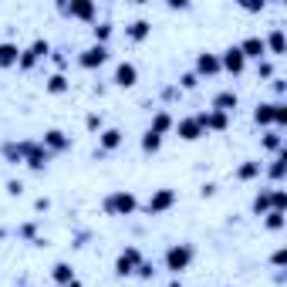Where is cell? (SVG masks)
I'll return each instance as SVG.
<instances>
[{"label":"cell","instance_id":"cell-1","mask_svg":"<svg viewBox=\"0 0 287 287\" xmlns=\"http://www.w3.org/2000/svg\"><path fill=\"white\" fill-rule=\"evenodd\" d=\"M135 206H139V203H135L132 193H115V196L105 200V210H108V213H122V216H125V213H132Z\"/></svg>","mask_w":287,"mask_h":287},{"label":"cell","instance_id":"cell-2","mask_svg":"<svg viewBox=\"0 0 287 287\" xmlns=\"http://www.w3.org/2000/svg\"><path fill=\"white\" fill-rule=\"evenodd\" d=\"M81 68H98V65H105L108 61V48L105 44H91V48H84L81 51Z\"/></svg>","mask_w":287,"mask_h":287},{"label":"cell","instance_id":"cell-3","mask_svg":"<svg viewBox=\"0 0 287 287\" xmlns=\"http://www.w3.org/2000/svg\"><path fill=\"white\" fill-rule=\"evenodd\" d=\"M189 257H193L189 247H169V250H166V264H169V270H176V274L189 264Z\"/></svg>","mask_w":287,"mask_h":287},{"label":"cell","instance_id":"cell-4","mask_svg":"<svg viewBox=\"0 0 287 287\" xmlns=\"http://www.w3.org/2000/svg\"><path fill=\"white\" fill-rule=\"evenodd\" d=\"M135 264H142V253H139L135 247H129V250H125L118 260H115V270L125 277V274H132V270H135Z\"/></svg>","mask_w":287,"mask_h":287},{"label":"cell","instance_id":"cell-5","mask_svg":"<svg viewBox=\"0 0 287 287\" xmlns=\"http://www.w3.org/2000/svg\"><path fill=\"white\" fill-rule=\"evenodd\" d=\"M176 203V193L172 189H159L152 200H149V213H159V210H169Z\"/></svg>","mask_w":287,"mask_h":287},{"label":"cell","instance_id":"cell-6","mask_svg":"<svg viewBox=\"0 0 287 287\" xmlns=\"http://www.w3.org/2000/svg\"><path fill=\"white\" fill-rule=\"evenodd\" d=\"M135 78H139V71H135V65H129V61H122V65L115 68V84H122V88L135 84Z\"/></svg>","mask_w":287,"mask_h":287},{"label":"cell","instance_id":"cell-7","mask_svg":"<svg viewBox=\"0 0 287 287\" xmlns=\"http://www.w3.org/2000/svg\"><path fill=\"white\" fill-rule=\"evenodd\" d=\"M264 51H267V48H264L260 37H247V41L240 44V54H243V58H264Z\"/></svg>","mask_w":287,"mask_h":287},{"label":"cell","instance_id":"cell-8","mask_svg":"<svg viewBox=\"0 0 287 287\" xmlns=\"http://www.w3.org/2000/svg\"><path fill=\"white\" fill-rule=\"evenodd\" d=\"M71 17H81V20H91L95 17V3H88V0H78V3H68L65 7Z\"/></svg>","mask_w":287,"mask_h":287},{"label":"cell","instance_id":"cell-9","mask_svg":"<svg viewBox=\"0 0 287 287\" xmlns=\"http://www.w3.org/2000/svg\"><path fill=\"white\" fill-rule=\"evenodd\" d=\"M219 65L230 68V71H243V54H240V48H226V54H223Z\"/></svg>","mask_w":287,"mask_h":287},{"label":"cell","instance_id":"cell-10","mask_svg":"<svg viewBox=\"0 0 287 287\" xmlns=\"http://www.w3.org/2000/svg\"><path fill=\"white\" fill-rule=\"evenodd\" d=\"M17 58H20V51H17V44H10V41H3V44H0V68H10V65H17Z\"/></svg>","mask_w":287,"mask_h":287},{"label":"cell","instance_id":"cell-11","mask_svg":"<svg viewBox=\"0 0 287 287\" xmlns=\"http://www.w3.org/2000/svg\"><path fill=\"white\" fill-rule=\"evenodd\" d=\"M213 108L216 112H233V108H236V95H233V91H219L213 98Z\"/></svg>","mask_w":287,"mask_h":287},{"label":"cell","instance_id":"cell-12","mask_svg":"<svg viewBox=\"0 0 287 287\" xmlns=\"http://www.w3.org/2000/svg\"><path fill=\"white\" fill-rule=\"evenodd\" d=\"M200 132H203V129H200L196 118H183V122H179V135H183V139L193 142V139H200Z\"/></svg>","mask_w":287,"mask_h":287},{"label":"cell","instance_id":"cell-13","mask_svg":"<svg viewBox=\"0 0 287 287\" xmlns=\"http://www.w3.org/2000/svg\"><path fill=\"white\" fill-rule=\"evenodd\" d=\"M196 68H200L203 74H213V71H219V58H216V54H206V51H203V54L196 58Z\"/></svg>","mask_w":287,"mask_h":287},{"label":"cell","instance_id":"cell-14","mask_svg":"<svg viewBox=\"0 0 287 287\" xmlns=\"http://www.w3.org/2000/svg\"><path fill=\"white\" fill-rule=\"evenodd\" d=\"M44 142L51 145V149H65V145H68V135H65V132H58V129H51V132L44 135Z\"/></svg>","mask_w":287,"mask_h":287},{"label":"cell","instance_id":"cell-15","mask_svg":"<svg viewBox=\"0 0 287 287\" xmlns=\"http://www.w3.org/2000/svg\"><path fill=\"white\" fill-rule=\"evenodd\" d=\"M145 34H149V20H135V24H129V37H132V41H142Z\"/></svg>","mask_w":287,"mask_h":287},{"label":"cell","instance_id":"cell-16","mask_svg":"<svg viewBox=\"0 0 287 287\" xmlns=\"http://www.w3.org/2000/svg\"><path fill=\"white\" fill-rule=\"evenodd\" d=\"M118 142H122V132H118V129H108V132H101V145H105V149H115Z\"/></svg>","mask_w":287,"mask_h":287},{"label":"cell","instance_id":"cell-17","mask_svg":"<svg viewBox=\"0 0 287 287\" xmlns=\"http://www.w3.org/2000/svg\"><path fill=\"white\" fill-rule=\"evenodd\" d=\"M267 44H270V51H274V54H281V51H284V31L277 27V31L270 34V41H267ZM267 44H264V48H267Z\"/></svg>","mask_w":287,"mask_h":287},{"label":"cell","instance_id":"cell-18","mask_svg":"<svg viewBox=\"0 0 287 287\" xmlns=\"http://www.w3.org/2000/svg\"><path fill=\"white\" fill-rule=\"evenodd\" d=\"M169 125H172V118H169L166 112H159V115H155V122H152V132H155V135H162Z\"/></svg>","mask_w":287,"mask_h":287},{"label":"cell","instance_id":"cell-19","mask_svg":"<svg viewBox=\"0 0 287 287\" xmlns=\"http://www.w3.org/2000/svg\"><path fill=\"white\" fill-rule=\"evenodd\" d=\"M54 277H58L61 284H71V281H74V270L68 267V264H58V267H54Z\"/></svg>","mask_w":287,"mask_h":287},{"label":"cell","instance_id":"cell-20","mask_svg":"<svg viewBox=\"0 0 287 287\" xmlns=\"http://www.w3.org/2000/svg\"><path fill=\"white\" fill-rule=\"evenodd\" d=\"M65 88H68V78L65 74H51L48 78V91H65Z\"/></svg>","mask_w":287,"mask_h":287},{"label":"cell","instance_id":"cell-21","mask_svg":"<svg viewBox=\"0 0 287 287\" xmlns=\"http://www.w3.org/2000/svg\"><path fill=\"white\" fill-rule=\"evenodd\" d=\"M274 115H277V105H260L257 108V122H274Z\"/></svg>","mask_w":287,"mask_h":287},{"label":"cell","instance_id":"cell-22","mask_svg":"<svg viewBox=\"0 0 287 287\" xmlns=\"http://www.w3.org/2000/svg\"><path fill=\"white\" fill-rule=\"evenodd\" d=\"M159 142H162V139H159V135L149 129V132H145V139H142V149H145V152H155V149H159Z\"/></svg>","mask_w":287,"mask_h":287},{"label":"cell","instance_id":"cell-23","mask_svg":"<svg viewBox=\"0 0 287 287\" xmlns=\"http://www.w3.org/2000/svg\"><path fill=\"white\" fill-rule=\"evenodd\" d=\"M257 172H260V162H247L236 176H240V179H250V176H257Z\"/></svg>","mask_w":287,"mask_h":287},{"label":"cell","instance_id":"cell-24","mask_svg":"<svg viewBox=\"0 0 287 287\" xmlns=\"http://www.w3.org/2000/svg\"><path fill=\"white\" fill-rule=\"evenodd\" d=\"M112 34V24H95V41H108Z\"/></svg>","mask_w":287,"mask_h":287},{"label":"cell","instance_id":"cell-25","mask_svg":"<svg viewBox=\"0 0 287 287\" xmlns=\"http://www.w3.org/2000/svg\"><path fill=\"white\" fill-rule=\"evenodd\" d=\"M267 203H270V196H267V193H260V196L253 200V210L260 213V210H267Z\"/></svg>","mask_w":287,"mask_h":287},{"label":"cell","instance_id":"cell-26","mask_svg":"<svg viewBox=\"0 0 287 287\" xmlns=\"http://www.w3.org/2000/svg\"><path fill=\"white\" fill-rule=\"evenodd\" d=\"M84 125H88L91 132H95V129H101V115H88V118H84Z\"/></svg>","mask_w":287,"mask_h":287},{"label":"cell","instance_id":"cell-27","mask_svg":"<svg viewBox=\"0 0 287 287\" xmlns=\"http://www.w3.org/2000/svg\"><path fill=\"white\" fill-rule=\"evenodd\" d=\"M281 223H284V219H281V213H277V210H274V213H270V219H267V226H274V230H277V226H281Z\"/></svg>","mask_w":287,"mask_h":287},{"label":"cell","instance_id":"cell-28","mask_svg":"<svg viewBox=\"0 0 287 287\" xmlns=\"http://www.w3.org/2000/svg\"><path fill=\"white\" fill-rule=\"evenodd\" d=\"M68 287H81V284H78V281H71V284H68Z\"/></svg>","mask_w":287,"mask_h":287}]
</instances>
